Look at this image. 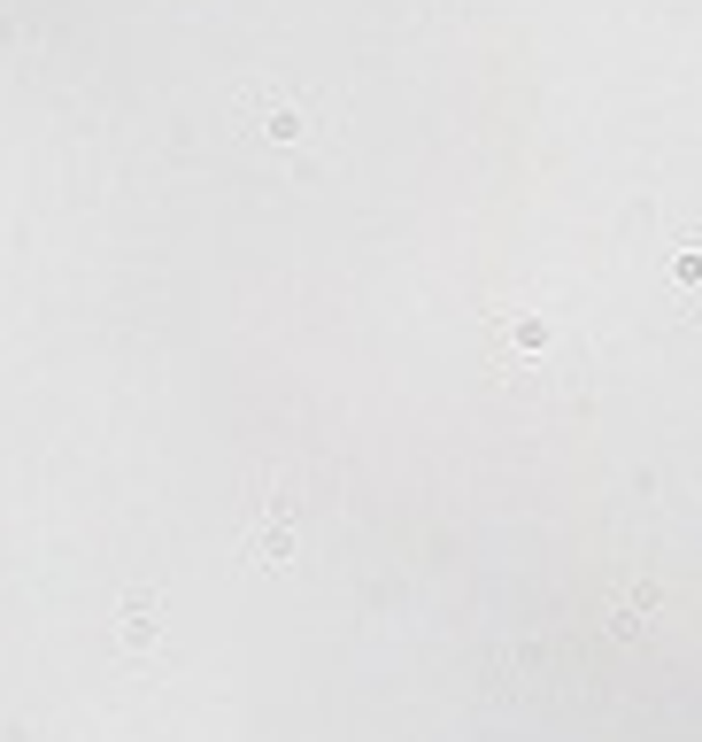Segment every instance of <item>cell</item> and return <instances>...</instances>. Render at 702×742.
Instances as JSON below:
<instances>
[{"mask_svg":"<svg viewBox=\"0 0 702 742\" xmlns=\"http://www.w3.org/2000/svg\"><path fill=\"white\" fill-rule=\"evenodd\" d=\"M294 549H301V503H271V519H255V534H247V557L255 564H294Z\"/></svg>","mask_w":702,"mask_h":742,"instance_id":"6da1fadb","label":"cell"},{"mask_svg":"<svg viewBox=\"0 0 702 742\" xmlns=\"http://www.w3.org/2000/svg\"><path fill=\"white\" fill-rule=\"evenodd\" d=\"M239 101L262 109V139H309V132H317V109H309V101H286L279 86H247Z\"/></svg>","mask_w":702,"mask_h":742,"instance_id":"7a4b0ae2","label":"cell"},{"mask_svg":"<svg viewBox=\"0 0 702 742\" xmlns=\"http://www.w3.org/2000/svg\"><path fill=\"white\" fill-rule=\"evenodd\" d=\"M124 642H155V596H132L124 604Z\"/></svg>","mask_w":702,"mask_h":742,"instance_id":"3957f363","label":"cell"}]
</instances>
